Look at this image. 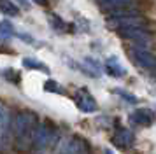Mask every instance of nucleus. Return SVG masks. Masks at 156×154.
<instances>
[{"instance_id": "1", "label": "nucleus", "mask_w": 156, "mask_h": 154, "mask_svg": "<svg viewBox=\"0 0 156 154\" xmlns=\"http://www.w3.org/2000/svg\"><path fill=\"white\" fill-rule=\"evenodd\" d=\"M37 126H39V116L35 112L21 110L16 114L12 119V128H11L16 149L27 151L28 147H32V140H34Z\"/></svg>"}, {"instance_id": "2", "label": "nucleus", "mask_w": 156, "mask_h": 154, "mask_svg": "<svg viewBox=\"0 0 156 154\" xmlns=\"http://www.w3.org/2000/svg\"><path fill=\"white\" fill-rule=\"evenodd\" d=\"M56 140V126L49 123V121H44L39 123L35 133H34V140H32V149L37 154H44L51 145L53 142Z\"/></svg>"}, {"instance_id": "3", "label": "nucleus", "mask_w": 156, "mask_h": 154, "mask_svg": "<svg viewBox=\"0 0 156 154\" xmlns=\"http://www.w3.org/2000/svg\"><path fill=\"white\" fill-rule=\"evenodd\" d=\"M74 100H76V105H77V109L81 112L91 114V112L98 110V103H97V100H95L91 93H90L88 89H84V88L77 89V93L74 95Z\"/></svg>"}, {"instance_id": "4", "label": "nucleus", "mask_w": 156, "mask_h": 154, "mask_svg": "<svg viewBox=\"0 0 156 154\" xmlns=\"http://www.w3.org/2000/svg\"><path fill=\"white\" fill-rule=\"evenodd\" d=\"M116 33L126 39V40L137 42V44H147L151 40V33L146 26H133V28H125V30H119Z\"/></svg>"}, {"instance_id": "5", "label": "nucleus", "mask_w": 156, "mask_h": 154, "mask_svg": "<svg viewBox=\"0 0 156 154\" xmlns=\"http://www.w3.org/2000/svg\"><path fill=\"white\" fill-rule=\"evenodd\" d=\"M98 4L107 14H116L126 9H133V0H97Z\"/></svg>"}, {"instance_id": "6", "label": "nucleus", "mask_w": 156, "mask_h": 154, "mask_svg": "<svg viewBox=\"0 0 156 154\" xmlns=\"http://www.w3.org/2000/svg\"><path fill=\"white\" fill-rule=\"evenodd\" d=\"M154 112L149 110V109H137L135 112H132L130 116V123L135 126H142V128H147V126L154 124Z\"/></svg>"}, {"instance_id": "7", "label": "nucleus", "mask_w": 156, "mask_h": 154, "mask_svg": "<svg viewBox=\"0 0 156 154\" xmlns=\"http://www.w3.org/2000/svg\"><path fill=\"white\" fill-rule=\"evenodd\" d=\"M60 154H88V145L83 138L72 137L62 145Z\"/></svg>"}, {"instance_id": "8", "label": "nucleus", "mask_w": 156, "mask_h": 154, "mask_svg": "<svg viewBox=\"0 0 156 154\" xmlns=\"http://www.w3.org/2000/svg\"><path fill=\"white\" fill-rule=\"evenodd\" d=\"M132 54H133L135 61L139 63L140 67L149 68V70L156 68V56L153 54V53H149V51L140 49V47H135V49H132Z\"/></svg>"}, {"instance_id": "9", "label": "nucleus", "mask_w": 156, "mask_h": 154, "mask_svg": "<svg viewBox=\"0 0 156 154\" xmlns=\"http://www.w3.org/2000/svg\"><path fill=\"white\" fill-rule=\"evenodd\" d=\"M112 142L116 147H121V149H126L133 144V133L126 130V128H118L116 133L112 137Z\"/></svg>"}, {"instance_id": "10", "label": "nucleus", "mask_w": 156, "mask_h": 154, "mask_svg": "<svg viewBox=\"0 0 156 154\" xmlns=\"http://www.w3.org/2000/svg\"><path fill=\"white\" fill-rule=\"evenodd\" d=\"M105 72L112 77H125V74H126L125 67L119 63V60L116 56H111L105 60Z\"/></svg>"}, {"instance_id": "11", "label": "nucleus", "mask_w": 156, "mask_h": 154, "mask_svg": "<svg viewBox=\"0 0 156 154\" xmlns=\"http://www.w3.org/2000/svg\"><path fill=\"white\" fill-rule=\"evenodd\" d=\"M23 67L28 70H41V72H44V74H49L51 70L48 65H44L42 61H39V60H35V58H23Z\"/></svg>"}, {"instance_id": "12", "label": "nucleus", "mask_w": 156, "mask_h": 154, "mask_svg": "<svg viewBox=\"0 0 156 154\" xmlns=\"http://www.w3.org/2000/svg\"><path fill=\"white\" fill-rule=\"evenodd\" d=\"M0 12L5 14V16L14 18V16L20 14V7L16 5L12 0H0Z\"/></svg>"}, {"instance_id": "13", "label": "nucleus", "mask_w": 156, "mask_h": 154, "mask_svg": "<svg viewBox=\"0 0 156 154\" xmlns=\"http://www.w3.org/2000/svg\"><path fill=\"white\" fill-rule=\"evenodd\" d=\"M14 35H16V30L7 19L0 21V39H2V40H9V39L14 37Z\"/></svg>"}, {"instance_id": "14", "label": "nucleus", "mask_w": 156, "mask_h": 154, "mask_svg": "<svg viewBox=\"0 0 156 154\" xmlns=\"http://www.w3.org/2000/svg\"><path fill=\"white\" fill-rule=\"evenodd\" d=\"M49 23L56 32H67V30L70 28V25H67V23H65L60 16H56V14H51L49 16Z\"/></svg>"}, {"instance_id": "15", "label": "nucleus", "mask_w": 156, "mask_h": 154, "mask_svg": "<svg viewBox=\"0 0 156 154\" xmlns=\"http://www.w3.org/2000/svg\"><path fill=\"white\" fill-rule=\"evenodd\" d=\"M2 77H5L9 82H16V84H20V81H21V75H20V72L14 68H5V70H2V74H0Z\"/></svg>"}, {"instance_id": "16", "label": "nucleus", "mask_w": 156, "mask_h": 154, "mask_svg": "<svg viewBox=\"0 0 156 154\" xmlns=\"http://www.w3.org/2000/svg\"><path fill=\"white\" fill-rule=\"evenodd\" d=\"M44 89L48 93H58V95H65V89L56 82V81H46L44 82Z\"/></svg>"}, {"instance_id": "17", "label": "nucleus", "mask_w": 156, "mask_h": 154, "mask_svg": "<svg viewBox=\"0 0 156 154\" xmlns=\"http://www.w3.org/2000/svg\"><path fill=\"white\" fill-rule=\"evenodd\" d=\"M84 65L88 67V72H90L91 75H95V77L100 75V65L95 61L93 58H84Z\"/></svg>"}, {"instance_id": "18", "label": "nucleus", "mask_w": 156, "mask_h": 154, "mask_svg": "<svg viewBox=\"0 0 156 154\" xmlns=\"http://www.w3.org/2000/svg\"><path fill=\"white\" fill-rule=\"evenodd\" d=\"M114 93H118L119 96H123L125 100H128L130 103H137V98L133 96V95H130V93H126V91H121V89H116Z\"/></svg>"}, {"instance_id": "19", "label": "nucleus", "mask_w": 156, "mask_h": 154, "mask_svg": "<svg viewBox=\"0 0 156 154\" xmlns=\"http://www.w3.org/2000/svg\"><path fill=\"white\" fill-rule=\"evenodd\" d=\"M32 2H35L39 5H46V4H48V0H32Z\"/></svg>"}, {"instance_id": "20", "label": "nucleus", "mask_w": 156, "mask_h": 154, "mask_svg": "<svg viewBox=\"0 0 156 154\" xmlns=\"http://www.w3.org/2000/svg\"><path fill=\"white\" fill-rule=\"evenodd\" d=\"M2 112H4V110H2V109H0V116H2Z\"/></svg>"}]
</instances>
